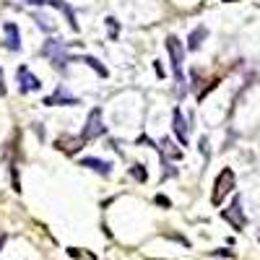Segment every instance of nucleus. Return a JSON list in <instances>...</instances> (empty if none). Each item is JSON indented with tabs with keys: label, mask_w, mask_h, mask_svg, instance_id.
Here are the masks:
<instances>
[{
	"label": "nucleus",
	"mask_w": 260,
	"mask_h": 260,
	"mask_svg": "<svg viewBox=\"0 0 260 260\" xmlns=\"http://www.w3.org/2000/svg\"><path fill=\"white\" fill-rule=\"evenodd\" d=\"M167 50H169V57H172V71H175V78L180 83V94H185V73H182V60H185V47L177 37H167Z\"/></svg>",
	"instance_id": "obj_1"
},
{
	"label": "nucleus",
	"mask_w": 260,
	"mask_h": 260,
	"mask_svg": "<svg viewBox=\"0 0 260 260\" xmlns=\"http://www.w3.org/2000/svg\"><path fill=\"white\" fill-rule=\"evenodd\" d=\"M234 190V172L229 169V167H224L221 169V175L216 177V182H213V192H211V203L213 206H219L226 195Z\"/></svg>",
	"instance_id": "obj_2"
},
{
	"label": "nucleus",
	"mask_w": 260,
	"mask_h": 260,
	"mask_svg": "<svg viewBox=\"0 0 260 260\" xmlns=\"http://www.w3.org/2000/svg\"><path fill=\"white\" fill-rule=\"evenodd\" d=\"M221 219H224L226 224H232L237 232L247 226V216H245V211H242V198H240V195H234L232 206L221 211Z\"/></svg>",
	"instance_id": "obj_3"
},
{
	"label": "nucleus",
	"mask_w": 260,
	"mask_h": 260,
	"mask_svg": "<svg viewBox=\"0 0 260 260\" xmlns=\"http://www.w3.org/2000/svg\"><path fill=\"white\" fill-rule=\"evenodd\" d=\"M104 122H102V110L96 107V110H91L89 112V120H86V127H83V133H81V138H83V143L86 141H94V138H99V136H104Z\"/></svg>",
	"instance_id": "obj_4"
},
{
	"label": "nucleus",
	"mask_w": 260,
	"mask_h": 260,
	"mask_svg": "<svg viewBox=\"0 0 260 260\" xmlns=\"http://www.w3.org/2000/svg\"><path fill=\"white\" fill-rule=\"evenodd\" d=\"M45 55L52 57V62L57 65V71H65V62H71V55L65 52V42L60 39H50L45 45Z\"/></svg>",
	"instance_id": "obj_5"
},
{
	"label": "nucleus",
	"mask_w": 260,
	"mask_h": 260,
	"mask_svg": "<svg viewBox=\"0 0 260 260\" xmlns=\"http://www.w3.org/2000/svg\"><path fill=\"white\" fill-rule=\"evenodd\" d=\"M45 104L47 107H76L78 104V96H71L68 91H65V86H57L55 94H50L45 99Z\"/></svg>",
	"instance_id": "obj_6"
},
{
	"label": "nucleus",
	"mask_w": 260,
	"mask_h": 260,
	"mask_svg": "<svg viewBox=\"0 0 260 260\" xmlns=\"http://www.w3.org/2000/svg\"><path fill=\"white\" fill-rule=\"evenodd\" d=\"M16 76H18V83H21L18 89L24 91V94H29V91H37L39 86H42V83H39V78H37V76H34V73L26 68V65H21Z\"/></svg>",
	"instance_id": "obj_7"
},
{
	"label": "nucleus",
	"mask_w": 260,
	"mask_h": 260,
	"mask_svg": "<svg viewBox=\"0 0 260 260\" xmlns=\"http://www.w3.org/2000/svg\"><path fill=\"white\" fill-rule=\"evenodd\" d=\"M172 127H175L180 143L187 146V125H185V117H182V112H180V107H175V112H172Z\"/></svg>",
	"instance_id": "obj_8"
},
{
	"label": "nucleus",
	"mask_w": 260,
	"mask_h": 260,
	"mask_svg": "<svg viewBox=\"0 0 260 260\" xmlns=\"http://www.w3.org/2000/svg\"><path fill=\"white\" fill-rule=\"evenodd\" d=\"M159 151H161V156H164V161H180L182 159V151L172 143L169 138H164L161 143H159Z\"/></svg>",
	"instance_id": "obj_9"
},
{
	"label": "nucleus",
	"mask_w": 260,
	"mask_h": 260,
	"mask_svg": "<svg viewBox=\"0 0 260 260\" xmlns=\"http://www.w3.org/2000/svg\"><path fill=\"white\" fill-rule=\"evenodd\" d=\"M71 62H86V65H89V68H94L102 78H107V76H110V73H107V68H104V65L96 60V57H91V55H71Z\"/></svg>",
	"instance_id": "obj_10"
},
{
	"label": "nucleus",
	"mask_w": 260,
	"mask_h": 260,
	"mask_svg": "<svg viewBox=\"0 0 260 260\" xmlns=\"http://www.w3.org/2000/svg\"><path fill=\"white\" fill-rule=\"evenodd\" d=\"M81 167H86V169H94V172H99V175H110V161H104V159H94V156H89V159H81Z\"/></svg>",
	"instance_id": "obj_11"
},
{
	"label": "nucleus",
	"mask_w": 260,
	"mask_h": 260,
	"mask_svg": "<svg viewBox=\"0 0 260 260\" xmlns=\"http://www.w3.org/2000/svg\"><path fill=\"white\" fill-rule=\"evenodd\" d=\"M47 3H50V6H55L57 11H62V13H65V18H68V24H71V29H73V31H78L76 13H73V8H71L68 3H65V0H47Z\"/></svg>",
	"instance_id": "obj_12"
},
{
	"label": "nucleus",
	"mask_w": 260,
	"mask_h": 260,
	"mask_svg": "<svg viewBox=\"0 0 260 260\" xmlns=\"http://www.w3.org/2000/svg\"><path fill=\"white\" fill-rule=\"evenodd\" d=\"M6 45L16 52V50H21V37H18V26L16 24H6Z\"/></svg>",
	"instance_id": "obj_13"
},
{
	"label": "nucleus",
	"mask_w": 260,
	"mask_h": 260,
	"mask_svg": "<svg viewBox=\"0 0 260 260\" xmlns=\"http://www.w3.org/2000/svg\"><path fill=\"white\" fill-rule=\"evenodd\" d=\"M206 34H208V29H206V26H198V29H195V31L190 34V39H187V50H198V47L203 45Z\"/></svg>",
	"instance_id": "obj_14"
},
{
	"label": "nucleus",
	"mask_w": 260,
	"mask_h": 260,
	"mask_svg": "<svg viewBox=\"0 0 260 260\" xmlns=\"http://www.w3.org/2000/svg\"><path fill=\"white\" fill-rule=\"evenodd\" d=\"M104 21H107V29H110V37H112V39H117V34H120V24L115 21V16H107Z\"/></svg>",
	"instance_id": "obj_15"
},
{
	"label": "nucleus",
	"mask_w": 260,
	"mask_h": 260,
	"mask_svg": "<svg viewBox=\"0 0 260 260\" xmlns=\"http://www.w3.org/2000/svg\"><path fill=\"white\" fill-rule=\"evenodd\" d=\"M130 175H133V177H138L141 182H146V169H143L141 164H136L133 169H130Z\"/></svg>",
	"instance_id": "obj_16"
},
{
	"label": "nucleus",
	"mask_w": 260,
	"mask_h": 260,
	"mask_svg": "<svg viewBox=\"0 0 260 260\" xmlns=\"http://www.w3.org/2000/svg\"><path fill=\"white\" fill-rule=\"evenodd\" d=\"M37 21H39V26L45 29V31H50V29H52V26H50V21H47L45 16H37Z\"/></svg>",
	"instance_id": "obj_17"
},
{
	"label": "nucleus",
	"mask_w": 260,
	"mask_h": 260,
	"mask_svg": "<svg viewBox=\"0 0 260 260\" xmlns=\"http://www.w3.org/2000/svg\"><path fill=\"white\" fill-rule=\"evenodd\" d=\"M18 3H24V6H45L47 0H18Z\"/></svg>",
	"instance_id": "obj_18"
},
{
	"label": "nucleus",
	"mask_w": 260,
	"mask_h": 260,
	"mask_svg": "<svg viewBox=\"0 0 260 260\" xmlns=\"http://www.w3.org/2000/svg\"><path fill=\"white\" fill-rule=\"evenodd\" d=\"M6 94V78H3V71H0V96Z\"/></svg>",
	"instance_id": "obj_19"
},
{
	"label": "nucleus",
	"mask_w": 260,
	"mask_h": 260,
	"mask_svg": "<svg viewBox=\"0 0 260 260\" xmlns=\"http://www.w3.org/2000/svg\"><path fill=\"white\" fill-rule=\"evenodd\" d=\"M68 252H71V255H81V250H78V247H71V250H68ZM86 257H89V260H96V257H94V255H86Z\"/></svg>",
	"instance_id": "obj_20"
},
{
	"label": "nucleus",
	"mask_w": 260,
	"mask_h": 260,
	"mask_svg": "<svg viewBox=\"0 0 260 260\" xmlns=\"http://www.w3.org/2000/svg\"><path fill=\"white\" fill-rule=\"evenodd\" d=\"M6 240H8V234H6L3 229H0V250H3V245H6Z\"/></svg>",
	"instance_id": "obj_21"
},
{
	"label": "nucleus",
	"mask_w": 260,
	"mask_h": 260,
	"mask_svg": "<svg viewBox=\"0 0 260 260\" xmlns=\"http://www.w3.org/2000/svg\"><path fill=\"white\" fill-rule=\"evenodd\" d=\"M224 3H232V0H224Z\"/></svg>",
	"instance_id": "obj_22"
},
{
	"label": "nucleus",
	"mask_w": 260,
	"mask_h": 260,
	"mask_svg": "<svg viewBox=\"0 0 260 260\" xmlns=\"http://www.w3.org/2000/svg\"><path fill=\"white\" fill-rule=\"evenodd\" d=\"M257 240H260V234H257Z\"/></svg>",
	"instance_id": "obj_23"
}]
</instances>
